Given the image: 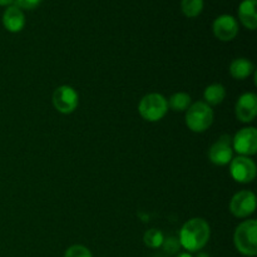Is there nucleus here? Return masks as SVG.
Segmentation results:
<instances>
[{"instance_id":"7","label":"nucleus","mask_w":257,"mask_h":257,"mask_svg":"<svg viewBox=\"0 0 257 257\" xmlns=\"http://www.w3.org/2000/svg\"><path fill=\"white\" fill-rule=\"evenodd\" d=\"M232 148L233 151L240 156H250L256 155L257 152V131L253 127H246L238 131L232 138Z\"/></svg>"},{"instance_id":"2","label":"nucleus","mask_w":257,"mask_h":257,"mask_svg":"<svg viewBox=\"0 0 257 257\" xmlns=\"http://www.w3.org/2000/svg\"><path fill=\"white\" fill-rule=\"evenodd\" d=\"M233 243L241 255L247 257L257 255V222L255 220L243 221L236 227Z\"/></svg>"},{"instance_id":"3","label":"nucleus","mask_w":257,"mask_h":257,"mask_svg":"<svg viewBox=\"0 0 257 257\" xmlns=\"http://www.w3.org/2000/svg\"><path fill=\"white\" fill-rule=\"evenodd\" d=\"M213 123L212 108L205 102H196L186 110V124L192 132L202 133Z\"/></svg>"},{"instance_id":"16","label":"nucleus","mask_w":257,"mask_h":257,"mask_svg":"<svg viewBox=\"0 0 257 257\" xmlns=\"http://www.w3.org/2000/svg\"><path fill=\"white\" fill-rule=\"evenodd\" d=\"M168 108H171L175 112H185L191 105V97L187 93H175L171 95L170 99L167 100Z\"/></svg>"},{"instance_id":"23","label":"nucleus","mask_w":257,"mask_h":257,"mask_svg":"<svg viewBox=\"0 0 257 257\" xmlns=\"http://www.w3.org/2000/svg\"><path fill=\"white\" fill-rule=\"evenodd\" d=\"M176 257H193V256L191 255L190 252H182V253H178Z\"/></svg>"},{"instance_id":"24","label":"nucleus","mask_w":257,"mask_h":257,"mask_svg":"<svg viewBox=\"0 0 257 257\" xmlns=\"http://www.w3.org/2000/svg\"><path fill=\"white\" fill-rule=\"evenodd\" d=\"M197 257H210V256H208L207 253H200Z\"/></svg>"},{"instance_id":"8","label":"nucleus","mask_w":257,"mask_h":257,"mask_svg":"<svg viewBox=\"0 0 257 257\" xmlns=\"http://www.w3.org/2000/svg\"><path fill=\"white\" fill-rule=\"evenodd\" d=\"M256 210V196L251 191H240L231 198L230 211L235 217L246 218Z\"/></svg>"},{"instance_id":"22","label":"nucleus","mask_w":257,"mask_h":257,"mask_svg":"<svg viewBox=\"0 0 257 257\" xmlns=\"http://www.w3.org/2000/svg\"><path fill=\"white\" fill-rule=\"evenodd\" d=\"M15 0H0V7H9Z\"/></svg>"},{"instance_id":"4","label":"nucleus","mask_w":257,"mask_h":257,"mask_svg":"<svg viewBox=\"0 0 257 257\" xmlns=\"http://www.w3.org/2000/svg\"><path fill=\"white\" fill-rule=\"evenodd\" d=\"M167 99L160 93H150L141 99L138 112L147 122H158L168 112Z\"/></svg>"},{"instance_id":"21","label":"nucleus","mask_w":257,"mask_h":257,"mask_svg":"<svg viewBox=\"0 0 257 257\" xmlns=\"http://www.w3.org/2000/svg\"><path fill=\"white\" fill-rule=\"evenodd\" d=\"M42 2L43 0H15V5L22 10H33L39 7Z\"/></svg>"},{"instance_id":"6","label":"nucleus","mask_w":257,"mask_h":257,"mask_svg":"<svg viewBox=\"0 0 257 257\" xmlns=\"http://www.w3.org/2000/svg\"><path fill=\"white\" fill-rule=\"evenodd\" d=\"M230 173L238 183H250L255 180L257 168L255 162L246 156H237L230 162Z\"/></svg>"},{"instance_id":"17","label":"nucleus","mask_w":257,"mask_h":257,"mask_svg":"<svg viewBox=\"0 0 257 257\" xmlns=\"http://www.w3.org/2000/svg\"><path fill=\"white\" fill-rule=\"evenodd\" d=\"M165 241V235L161 230L157 228H151L146 231L143 235V242L150 248H160L162 247V243Z\"/></svg>"},{"instance_id":"18","label":"nucleus","mask_w":257,"mask_h":257,"mask_svg":"<svg viewBox=\"0 0 257 257\" xmlns=\"http://www.w3.org/2000/svg\"><path fill=\"white\" fill-rule=\"evenodd\" d=\"M203 5V0H182L181 9L187 18H196L202 13Z\"/></svg>"},{"instance_id":"12","label":"nucleus","mask_w":257,"mask_h":257,"mask_svg":"<svg viewBox=\"0 0 257 257\" xmlns=\"http://www.w3.org/2000/svg\"><path fill=\"white\" fill-rule=\"evenodd\" d=\"M3 25L10 33H19L25 27V15L17 5H9L3 14Z\"/></svg>"},{"instance_id":"5","label":"nucleus","mask_w":257,"mask_h":257,"mask_svg":"<svg viewBox=\"0 0 257 257\" xmlns=\"http://www.w3.org/2000/svg\"><path fill=\"white\" fill-rule=\"evenodd\" d=\"M52 102L58 112L62 114H70L79 104V94L70 85H60L53 93Z\"/></svg>"},{"instance_id":"20","label":"nucleus","mask_w":257,"mask_h":257,"mask_svg":"<svg viewBox=\"0 0 257 257\" xmlns=\"http://www.w3.org/2000/svg\"><path fill=\"white\" fill-rule=\"evenodd\" d=\"M162 247L165 250V252L173 255V253H177L181 248V243L178 241V238L176 237H167L165 238L162 243Z\"/></svg>"},{"instance_id":"11","label":"nucleus","mask_w":257,"mask_h":257,"mask_svg":"<svg viewBox=\"0 0 257 257\" xmlns=\"http://www.w3.org/2000/svg\"><path fill=\"white\" fill-rule=\"evenodd\" d=\"M235 113L240 122H252L257 115V95L255 93H243L236 103Z\"/></svg>"},{"instance_id":"15","label":"nucleus","mask_w":257,"mask_h":257,"mask_svg":"<svg viewBox=\"0 0 257 257\" xmlns=\"http://www.w3.org/2000/svg\"><path fill=\"white\" fill-rule=\"evenodd\" d=\"M226 97V89L221 83H213V84L208 85L203 92V99H205L206 104L211 105H218L223 102Z\"/></svg>"},{"instance_id":"10","label":"nucleus","mask_w":257,"mask_h":257,"mask_svg":"<svg viewBox=\"0 0 257 257\" xmlns=\"http://www.w3.org/2000/svg\"><path fill=\"white\" fill-rule=\"evenodd\" d=\"M212 30L215 37L221 42H231L238 34V23L232 15L223 14L216 18Z\"/></svg>"},{"instance_id":"13","label":"nucleus","mask_w":257,"mask_h":257,"mask_svg":"<svg viewBox=\"0 0 257 257\" xmlns=\"http://www.w3.org/2000/svg\"><path fill=\"white\" fill-rule=\"evenodd\" d=\"M257 0H242L238 5V18L245 28L255 30L257 28Z\"/></svg>"},{"instance_id":"19","label":"nucleus","mask_w":257,"mask_h":257,"mask_svg":"<svg viewBox=\"0 0 257 257\" xmlns=\"http://www.w3.org/2000/svg\"><path fill=\"white\" fill-rule=\"evenodd\" d=\"M64 257H93L92 252L88 247L83 245H73L67 248Z\"/></svg>"},{"instance_id":"1","label":"nucleus","mask_w":257,"mask_h":257,"mask_svg":"<svg viewBox=\"0 0 257 257\" xmlns=\"http://www.w3.org/2000/svg\"><path fill=\"white\" fill-rule=\"evenodd\" d=\"M211 236L210 225L206 220L195 217L188 220L180 230L178 241L181 247L187 250V252H197L207 245Z\"/></svg>"},{"instance_id":"9","label":"nucleus","mask_w":257,"mask_h":257,"mask_svg":"<svg viewBox=\"0 0 257 257\" xmlns=\"http://www.w3.org/2000/svg\"><path fill=\"white\" fill-rule=\"evenodd\" d=\"M208 158L216 166L228 165L233 158L232 138L227 135L220 137V140H217L211 146Z\"/></svg>"},{"instance_id":"25","label":"nucleus","mask_w":257,"mask_h":257,"mask_svg":"<svg viewBox=\"0 0 257 257\" xmlns=\"http://www.w3.org/2000/svg\"><path fill=\"white\" fill-rule=\"evenodd\" d=\"M156 257H162V256H156Z\"/></svg>"},{"instance_id":"14","label":"nucleus","mask_w":257,"mask_h":257,"mask_svg":"<svg viewBox=\"0 0 257 257\" xmlns=\"http://www.w3.org/2000/svg\"><path fill=\"white\" fill-rule=\"evenodd\" d=\"M255 72V65L246 58H237L230 65L231 77L237 80H243Z\"/></svg>"}]
</instances>
